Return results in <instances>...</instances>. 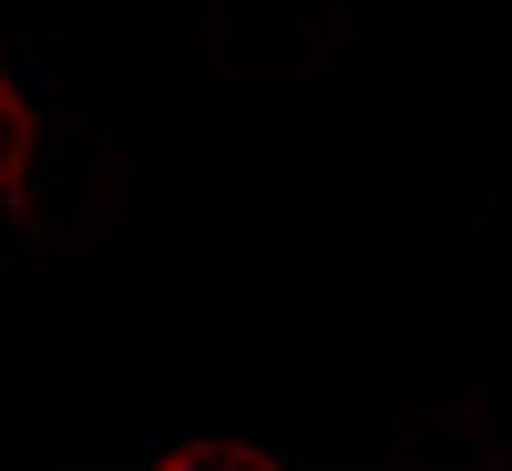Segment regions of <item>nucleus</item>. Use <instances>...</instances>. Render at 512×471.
Instances as JSON below:
<instances>
[{"instance_id":"obj_1","label":"nucleus","mask_w":512,"mask_h":471,"mask_svg":"<svg viewBox=\"0 0 512 471\" xmlns=\"http://www.w3.org/2000/svg\"><path fill=\"white\" fill-rule=\"evenodd\" d=\"M31 154H41V103H31V82L0 62V195H21Z\"/></svg>"},{"instance_id":"obj_2","label":"nucleus","mask_w":512,"mask_h":471,"mask_svg":"<svg viewBox=\"0 0 512 471\" xmlns=\"http://www.w3.org/2000/svg\"><path fill=\"white\" fill-rule=\"evenodd\" d=\"M267 441H164V471H267Z\"/></svg>"}]
</instances>
